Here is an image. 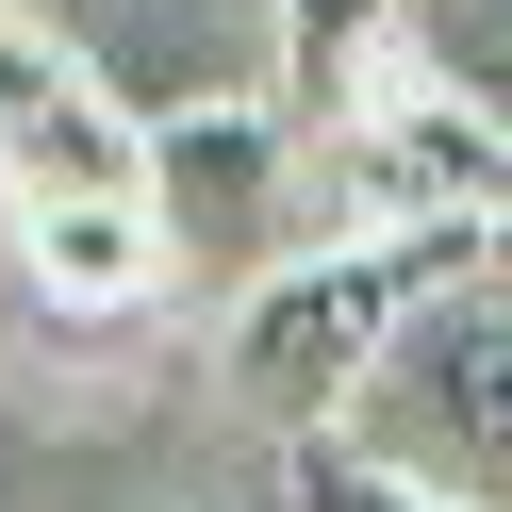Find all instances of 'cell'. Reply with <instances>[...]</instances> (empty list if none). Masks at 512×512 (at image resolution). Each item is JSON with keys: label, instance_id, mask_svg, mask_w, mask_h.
I'll list each match as a JSON object with an SVG mask.
<instances>
[{"label": "cell", "instance_id": "277c9868", "mask_svg": "<svg viewBox=\"0 0 512 512\" xmlns=\"http://www.w3.org/2000/svg\"><path fill=\"white\" fill-rule=\"evenodd\" d=\"M347 430H364L397 479H430V496L512 512V281H446V298L397 331V364L364 380Z\"/></svg>", "mask_w": 512, "mask_h": 512}, {"label": "cell", "instance_id": "52a82bcc", "mask_svg": "<svg viewBox=\"0 0 512 512\" xmlns=\"http://www.w3.org/2000/svg\"><path fill=\"white\" fill-rule=\"evenodd\" d=\"M281 512H463V496L397 479L364 430H314V446H281Z\"/></svg>", "mask_w": 512, "mask_h": 512}, {"label": "cell", "instance_id": "ba28073f", "mask_svg": "<svg viewBox=\"0 0 512 512\" xmlns=\"http://www.w3.org/2000/svg\"><path fill=\"white\" fill-rule=\"evenodd\" d=\"M479 281H512V215H496V232H479Z\"/></svg>", "mask_w": 512, "mask_h": 512}, {"label": "cell", "instance_id": "3957f363", "mask_svg": "<svg viewBox=\"0 0 512 512\" xmlns=\"http://www.w3.org/2000/svg\"><path fill=\"white\" fill-rule=\"evenodd\" d=\"M149 215H166V265L182 281H265L314 248V149L281 100H166L149 116Z\"/></svg>", "mask_w": 512, "mask_h": 512}, {"label": "cell", "instance_id": "5b68a950", "mask_svg": "<svg viewBox=\"0 0 512 512\" xmlns=\"http://www.w3.org/2000/svg\"><path fill=\"white\" fill-rule=\"evenodd\" d=\"M149 199V116L83 34L0 0V215H116Z\"/></svg>", "mask_w": 512, "mask_h": 512}, {"label": "cell", "instance_id": "6da1fadb", "mask_svg": "<svg viewBox=\"0 0 512 512\" xmlns=\"http://www.w3.org/2000/svg\"><path fill=\"white\" fill-rule=\"evenodd\" d=\"M496 232V215H479ZM479 232H430V248H298V265H265L232 314H215V397L248 413V430L314 446L364 413V380L397 364V331L446 298V281H479Z\"/></svg>", "mask_w": 512, "mask_h": 512}, {"label": "cell", "instance_id": "7a4b0ae2", "mask_svg": "<svg viewBox=\"0 0 512 512\" xmlns=\"http://www.w3.org/2000/svg\"><path fill=\"white\" fill-rule=\"evenodd\" d=\"M512 215V116L446 83L413 34H380L314 116V248H430Z\"/></svg>", "mask_w": 512, "mask_h": 512}, {"label": "cell", "instance_id": "8992f818", "mask_svg": "<svg viewBox=\"0 0 512 512\" xmlns=\"http://www.w3.org/2000/svg\"><path fill=\"white\" fill-rule=\"evenodd\" d=\"M17 265H34V298L83 314V331H100V314H149V298L182 281L149 199H116V215H17Z\"/></svg>", "mask_w": 512, "mask_h": 512}]
</instances>
